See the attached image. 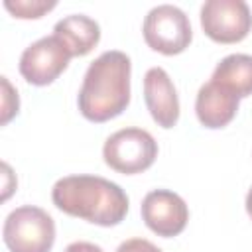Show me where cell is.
<instances>
[{
  "label": "cell",
  "mask_w": 252,
  "mask_h": 252,
  "mask_svg": "<svg viewBox=\"0 0 252 252\" xmlns=\"http://www.w3.org/2000/svg\"><path fill=\"white\" fill-rule=\"evenodd\" d=\"M53 205L69 217L98 226H116L128 213L126 191L100 175H67L51 189Z\"/></svg>",
  "instance_id": "1"
},
{
  "label": "cell",
  "mask_w": 252,
  "mask_h": 252,
  "mask_svg": "<svg viewBox=\"0 0 252 252\" xmlns=\"http://www.w3.org/2000/svg\"><path fill=\"white\" fill-rule=\"evenodd\" d=\"M132 63L124 51L110 49L100 53L87 69L79 89L77 104L91 122H106L120 116L130 104Z\"/></svg>",
  "instance_id": "2"
},
{
  "label": "cell",
  "mask_w": 252,
  "mask_h": 252,
  "mask_svg": "<svg viewBox=\"0 0 252 252\" xmlns=\"http://www.w3.org/2000/svg\"><path fill=\"white\" fill-rule=\"evenodd\" d=\"M2 238L10 252H51L55 242V222L47 211L24 205L6 217Z\"/></svg>",
  "instance_id": "3"
},
{
  "label": "cell",
  "mask_w": 252,
  "mask_h": 252,
  "mask_svg": "<svg viewBox=\"0 0 252 252\" xmlns=\"http://www.w3.org/2000/svg\"><path fill=\"white\" fill-rule=\"evenodd\" d=\"M158 158V142L144 128H122L110 134L102 146L104 163L124 175L142 173L154 165Z\"/></svg>",
  "instance_id": "4"
},
{
  "label": "cell",
  "mask_w": 252,
  "mask_h": 252,
  "mask_svg": "<svg viewBox=\"0 0 252 252\" xmlns=\"http://www.w3.org/2000/svg\"><path fill=\"white\" fill-rule=\"evenodd\" d=\"M142 33L148 47L161 55H179L193 39L189 18L173 4H159L152 8L144 18Z\"/></svg>",
  "instance_id": "5"
},
{
  "label": "cell",
  "mask_w": 252,
  "mask_h": 252,
  "mask_svg": "<svg viewBox=\"0 0 252 252\" xmlns=\"http://www.w3.org/2000/svg\"><path fill=\"white\" fill-rule=\"evenodd\" d=\"M201 28L217 43H238L252 30V14L244 0H207L201 6Z\"/></svg>",
  "instance_id": "6"
},
{
  "label": "cell",
  "mask_w": 252,
  "mask_h": 252,
  "mask_svg": "<svg viewBox=\"0 0 252 252\" xmlns=\"http://www.w3.org/2000/svg\"><path fill=\"white\" fill-rule=\"evenodd\" d=\"M73 55L57 35H45L28 45L20 57L22 77L35 87L51 85L69 65Z\"/></svg>",
  "instance_id": "7"
},
{
  "label": "cell",
  "mask_w": 252,
  "mask_h": 252,
  "mask_svg": "<svg viewBox=\"0 0 252 252\" xmlns=\"http://www.w3.org/2000/svg\"><path fill=\"white\" fill-rule=\"evenodd\" d=\"M142 220L158 236L171 238L185 230L189 220L187 203L169 189H154L142 199Z\"/></svg>",
  "instance_id": "8"
},
{
  "label": "cell",
  "mask_w": 252,
  "mask_h": 252,
  "mask_svg": "<svg viewBox=\"0 0 252 252\" xmlns=\"http://www.w3.org/2000/svg\"><path fill=\"white\" fill-rule=\"evenodd\" d=\"M144 100L161 128H173L179 120V96L173 81L161 67H152L144 75Z\"/></svg>",
  "instance_id": "9"
},
{
  "label": "cell",
  "mask_w": 252,
  "mask_h": 252,
  "mask_svg": "<svg viewBox=\"0 0 252 252\" xmlns=\"http://www.w3.org/2000/svg\"><path fill=\"white\" fill-rule=\"evenodd\" d=\"M238 102L240 98L232 91H228L226 87L215 81H207L197 93L195 114L205 128H211V130L224 128L236 116Z\"/></svg>",
  "instance_id": "10"
},
{
  "label": "cell",
  "mask_w": 252,
  "mask_h": 252,
  "mask_svg": "<svg viewBox=\"0 0 252 252\" xmlns=\"http://www.w3.org/2000/svg\"><path fill=\"white\" fill-rule=\"evenodd\" d=\"M53 35L65 43L73 57H83L96 47L100 39V26L85 14H71L55 24Z\"/></svg>",
  "instance_id": "11"
},
{
  "label": "cell",
  "mask_w": 252,
  "mask_h": 252,
  "mask_svg": "<svg viewBox=\"0 0 252 252\" xmlns=\"http://www.w3.org/2000/svg\"><path fill=\"white\" fill-rule=\"evenodd\" d=\"M211 81L226 87L238 98L252 94V55L232 53L220 59L213 71Z\"/></svg>",
  "instance_id": "12"
},
{
  "label": "cell",
  "mask_w": 252,
  "mask_h": 252,
  "mask_svg": "<svg viewBox=\"0 0 252 252\" xmlns=\"http://www.w3.org/2000/svg\"><path fill=\"white\" fill-rule=\"evenodd\" d=\"M57 6V2L55 0H16V2H12V0H6L4 2V8L12 14V16H16V18H22V20H37V18H41L45 12H49V10H53Z\"/></svg>",
  "instance_id": "13"
},
{
  "label": "cell",
  "mask_w": 252,
  "mask_h": 252,
  "mask_svg": "<svg viewBox=\"0 0 252 252\" xmlns=\"http://www.w3.org/2000/svg\"><path fill=\"white\" fill-rule=\"evenodd\" d=\"M2 85H4V110H2V124L10 122V118L14 114H18L20 108V100H18V91L12 89V85L8 83L6 77H2Z\"/></svg>",
  "instance_id": "14"
},
{
  "label": "cell",
  "mask_w": 252,
  "mask_h": 252,
  "mask_svg": "<svg viewBox=\"0 0 252 252\" xmlns=\"http://www.w3.org/2000/svg\"><path fill=\"white\" fill-rule=\"evenodd\" d=\"M116 252H161V250L146 238H128L116 248Z\"/></svg>",
  "instance_id": "15"
},
{
  "label": "cell",
  "mask_w": 252,
  "mask_h": 252,
  "mask_svg": "<svg viewBox=\"0 0 252 252\" xmlns=\"http://www.w3.org/2000/svg\"><path fill=\"white\" fill-rule=\"evenodd\" d=\"M63 252H104L98 244L94 242H85V240H77V242H71Z\"/></svg>",
  "instance_id": "16"
},
{
  "label": "cell",
  "mask_w": 252,
  "mask_h": 252,
  "mask_svg": "<svg viewBox=\"0 0 252 252\" xmlns=\"http://www.w3.org/2000/svg\"><path fill=\"white\" fill-rule=\"evenodd\" d=\"M246 213H248V217L252 219V187H250V191H248V195H246Z\"/></svg>",
  "instance_id": "17"
}]
</instances>
